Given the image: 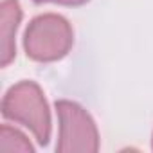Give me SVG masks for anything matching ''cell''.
<instances>
[{
  "label": "cell",
  "mask_w": 153,
  "mask_h": 153,
  "mask_svg": "<svg viewBox=\"0 0 153 153\" xmlns=\"http://www.w3.org/2000/svg\"><path fill=\"white\" fill-rule=\"evenodd\" d=\"M74 45L70 22L58 13L34 16L24 33V51L29 59L52 63L65 58Z\"/></svg>",
  "instance_id": "obj_2"
},
{
  "label": "cell",
  "mask_w": 153,
  "mask_h": 153,
  "mask_svg": "<svg viewBox=\"0 0 153 153\" xmlns=\"http://www.w3.org/2000/svg\"><path fill=\"white\" fill-rule=\"evenodd\" d=\"M0 151H20V153H33L34 146L20 130L2 124L0 126Z\"/></svg>",
  "instance_id": "obj_5"
},
{
  "label": "cell",
  "mask_w": 153,
  "mask_h": 153,
  "mask_svg": "<svg viewBox=\"0 0 153 153\" xmlns=\"http://www.w3.org/2000/svg\"><path fill=\"white\" fill-rule=\"evenodd\" d=\"M151 149H153V135H151Z\"/></svg>",
  "instance_id": "obj_7"
},
{
  "label": "cell",
  "mask_w": 153,
  "mask_h": 153,
  "mask_svg": "<svg viewBox=\"0 0 153 153\" xmlns=\"http://www.w3.org/2000/svg\"><path fill=\"white\" fill-rule=\"evenodd\" d=\"M34 4H58V6H68V7H78L83 6L90 0H33Z\"/></svg>",
  "instance_id": "obj_6"
},
{
  "label": "cell",
  "mask_w": 153,
  "mask_h": 153,
  "mask_svg": "<svg viewBox=\"0 0 153 153\" xmlns=\"http://www.w3.org/2000/svg\"><path fill=\"white\" fill-rule=\"evenodd\" d=\"M22 22L18 0H2L0 4V56L2 67H7L16 56V31Z\"/></svg>",
  "instance_id": "obj_4"
},
{
  "label": "cell",
  "mask_w": 153,
  "mask_h": 153,
  "mask_svg": "<svg viewBox=\"0 0 153 153\" xmlns=\"http://www.w3.org/2000/svg\"><path fill=\"white\" fill-rule=\"evenodd\" d=\"M2 117L27 128L38 144H49L52 133V119L45 94L36 81L24 79L6 92L2 99Z\"/></svg>",
  "instance_id": "obj_1"
},
{
  "label": "cell",
  "mask_w": 153,
  "mask_h": 153,
  "mask_svg": "<svg viewBox=\"0 0 153 153\" xmlns=\"http://www.w3.org/2000/svg\"><path fill=\"white\" fill-rule=\"evenodd\" d=\"M59 133L56 151L59 153H96L99 149V131L92 115L76 101L58 99L54 103Z\"/></svg>",
  "instance_id": "obj_3"
}]
</instances>
